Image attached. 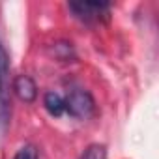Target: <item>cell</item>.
Masks as SVG:
<instances>
[{"instance_id":"cell-5","label":"cell","mask_w":159,"mask_h":159,"mask_svg":"<svg viewBox=\"0 0 159 159\" xmlns=\"http://www.w3.org/2000/svg\"><path fill=\"white\" fill-rule=\"evenodd\" d=\"M43 105H45V109L51 116L58 118L66 112V99L58 92H47L45 98H43Z\"/></svg>"},{"instance_id":"cell-6","label":"cell","mask_w":159,"mask_h":159,"mask_svg":"<svg viewBox=\"0 0 159 159\" xmlns=\"http://www.w3.org/2000/svg\"><path fill=\"white\" fill-rule=\"evenodd\" d=\"M79 159H107V148L103 144H90Z\"/></svg>"},{"instance_id":"cell-1","label":"cell","mask_w":159,"mask_h":159,"mask_svg":"<svg viewBox=\"0 0 159 159\" xmlns=\"http://www.w3.org/2000/svg\"><path fill=\"white\" fill-rule=\"evenodd\" d=\"M11 116V90H10V54L0 39V127L6 129Z\"/></svg>"},{"instance_id":"cell-8","label":"cell","mask_w":159,"mask_h":159,"mask_svg":"<svg viewBox=\"0 0 159 159\" xmlns=\"http://www.w3.org/2000/svg\"><path fill=\"white\" fill-rule=\"evenodd\" d=\"M54 54H56V58H60V60L75 58L71 43H54Z\"/></svg>"},{"instance_id":"cell-7","label":"cell","mask_w":159,"mask_h":159,"mask_svg":"<svg viewBox=\"0 0 159 159\" xmlns=\"http://www.w3.org/2000/svg\"><path fill=\"white\" fill-rule=\"evenodd\" d=\"M13 159H39L38 155V148L32 144H25L17 150V153L13 155Z\"/></svg>"},{"instance_id":"cell-2","label":"cell","mask_w":159,"mask_h":159,"mask_svg":"<svg viewBox=\"0 0 159 159\" xmlns=\"http://www.w3.org/2000/svg\"><path fill=\"white\" fill-rule=\"evenodd\" d=\"M69 11L83 23H96L99 19H107L111 11V2H98V0H73L67 4Z\"/></svg>"},{"instance_id":"cell-4","label":"cell","mask_w":159,"mask_h":159,"mask_svg":"<svg viewBox=\"0 0 159 159\" xmlns=\"http://www.w3.org/2000/svg\"><path fill=\"white\" fill-rule=\"evenodd\" d=\"M11 88H13L15 96H17L21 101H25V103H32V101L38 98V86H36V83H34V79L28 77V75H19V77H15Z\"/></svg>"},{"instance_id":"cell-3","label":"cell","mask_w":159,"mask_h":159,"mask_svg":"<svg viewBox=\"0 0 159 159\" xmlns=\"http://www.w3.org/2000/svg\"><path fill=\"white\" fill-rule=\"evenodd\" d=\"M66 111L79 120H86L94 114L96 111V103L94 98L90 96V92H86L84 88H71L67 98H66Z\"/></svg>"}]
</instances>
